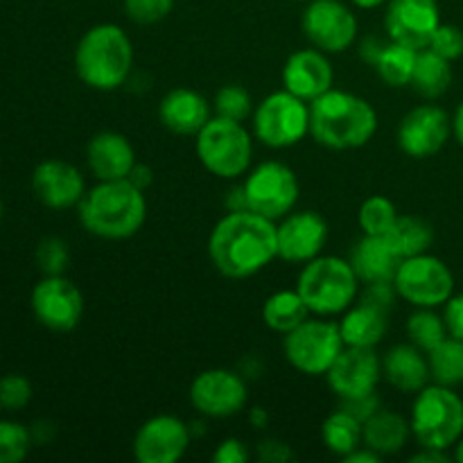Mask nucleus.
Wrapping results in <instances>:
<instances>
[{"label": "nucleus", "instance_id": "nucleus-1", "mask_svg": "<svg viewBox=\"0 0 463 463\" xmlns=\"http://www.w3.org/2000/svg\"><path fill=\"white\" fill-rule=\"evenodd\" d=\"M208 258L226 279H251L279 258L276 224L253 211H229L208 238Z\"/></svg>", "mask_w": 463, "mask_h": 463}, {"label": "nucleus", "instance_id": "nucleus-2", "mask_svg": "<svg viewBox=\"0 0 463 463\" xmlns=\"http://www.w3.org/2000/svg\"><path fill=\"white\" fill-rule=\"evenodd\" d=\"M77 208L86 233L102 240L131 238L147 220L145 193L129 179L99 181L95 188L86 190Z\"/></svg>", "mask_w": 463, "mask_h": 463}, {"label": "nucleus", "instance_id": "nucleus-3", "mask_svg": "<svg viewBox=\"0 0 463 463\" xmlns=\"http://www.w3.org/2000/svg\"><path fill=\"white\" fill-rule=\"evenodd\" d=\"M375 131L378 113L360 95L330 89L310 102V136L324 147H364Z\"/></svg>", "mask_w": 463, "mask_h": 463}, {"label": "nucleus", "instance_id": "nucleus-4", "mask_svg": "<svg viewBox=\"0 0 463 463\" xmlns=\"http://www.w3.org/2000/svg\"><path fill=\"white\" fill-rule=\"evenodd\" d=\"M134 66L129 34L116 23H99L81 34L75 48L77 77L89 89L116 90L127 84Z\"/></svg>", "mask_w": 463, "mask_h": 463}, {"label": "nucleus", "instance_id": "nucleus-5", "mask_svg": "<svg viewBox=\"0 0 463 463\" xmlns=\"http://www.w3.org/2000/svg\"><path fill=\"white\" fill-rule=\"evenodd\" d=\"M360 283L351 260L317 256L306 262L297 279V292L317 317L344 315L360 294Z\"/></svg>", "mask_w": 463, "mask_h": 463}, {"label": "nucleus", "instance_id": "nucleus-6", "mask_svg": "<svg viewBox=\"0 0 463 463\" xmlns=\"http://www.w3.org/2000/svg\"><path fill=\"white\" fill-rule=\"evenodd\" d=\"M411 434L420 448L450 450L463 437V401L446 384H428L411 405Z\"/></svg>", "mask_w": 463, "mask_h": 463}, {"label": "nucleus", "instance_id": "nucleus-7", "mask_svg": "<svg viewBox=\"0 0 463 463\" xmlns=\"http://www.w3.org/2000/svg\"><path fill=\"white\" fill-rule=\"evenodd\" d=\"M194 138L199 161L211 175L220 179H238L251 167L253 138L244 122L213 116Z\"/></svg>", "mask_w": 463, "mask_h": 463}, {"label": "nucleus", "instance_id": "nucleus-8", "mask_svg": "<svg viewBox=\"0 0 463 463\" xmlns=\"http://www.w3.org/2000/svg\"><path fill=\"white\" fill-rule=\"evenodd\" d=\"M253 136L271 149H288L310 134V102L289 90L267 95L253 109Z\"/></svg>", "mask_w": 463, "mask_h": 463}, {"label": "nucleus", "instance_id": "nucleus-9", "mask_svg": "<svg viewBox=\"0 0 463 463\" xmlns=\"http://www.w3.org/2000/svg\"><path fill=\"white\" fill-rule=\"evenodd\" d=\"M346 348L339 324L330 321L328 317L319 319H306L301 326L285 335L283 353L285 360L298 371L317 378L326 375L339 353Z\"/></svg>", "mask_w": 463, "mask_h": 463}, {"label": "nucleus", "instance_id": "nucleus-10", "mask_svg": "<svg viewBox=\"0 0 463 463\" xmlns=\"http://www.w3.org/2000/svg\"><path fill=\"white\" fill-rule=\"evenodd\" d=\"M393 288L402 301L414 307H439L446 306L455 294V276L441 258L432 253H419L401 260Z\"/></svg>", "mask_w": 463, "mask_h": 463}, {"label": "nucleus", "instance_id": "nucleus-11", "mask_svg": "<svg viewBox=\"0 0 463 463\" xmlns=\"http://www.w3.org/2000/svg\"><path fill=\"white\" fill-rule=\"evenodd\" d=\"M249 211L269 220H283L298 202V179L289 165L265 161L253 167L242 184Z\"/></svg>", "mask_w": 463, "mask_h": 463}, {"label": "nucleus", "instance_id": "nucleus-12", "mask_svg": "<svg viewBox=\"0 0 463 463\" xmlns=\"http://www.w3.org/2000/svg\"><path fill=\"white\" fill-rule=\"evenodd\" d=\"M306 39L326 54H337L357 41V16L342 0H310L301 18Z\"/></svg>", "mask_w": 463, "mask_h": 463}, {"label": "nucleus", "instance_id": "nucleus-13", "mask_svg": "<svg viewBox=\"0 0 463 463\" xmlns=\"http://www.w3.org/2000/svg\"><path fill=\"white\" fill-rule=\"evenodd\" d=\"M32 312L36 321L54 333H71L84 317V297L66 276H43L32 289Z\"/></svg>", "mask_w": 463, "mask_h": 463}, {"label": "nucleus", "instance_id": "nucleus-14", "mask_svg": "<svg viewBox=\"0 0 463 463\" xmlns=\"http://www.w3.org/2000/svg\"><path fill=\"white\" fill-rule=\"evenodd\" d=\"M247 383L235 371L208 369L190 384V405L208 419H231L247 407Z\"/></svg>", "mask_w": 463, "mask_h": 463}, {"label": "nucleus", "instance_id": "nucleus-15", "mask_svg": "<svg viewBox=\"0 0 463 463\" xmlns=\"http://www.w3.org/2000/svg\"><path fill=\"white\" fill-rule=\"evenodd\" d=\"M452 134V118L437 104L414 107L398 125V145L411 158H430L446 147Z\"/></svg>", "mask_w": 463, "mask_h": 463}, {"label": "nucleus", "instance_id": "nucleus-16", "mask_svg": "<svg viewBox=\"0 0 463 463\" xmlns=\"http://www.w3.org/2000/svg\"><path fill=\"white\" fill-rule=\"evenodd\" d=\"M439 25L441 9L437 0H387L384 30L392 41L423 50L430 45Z\"/></svg>", "mask_w": 463, "mask_h": 463}, {"label": "nucleus", "instance_id": "nucleus-17", "mask_svg": "<svg viewBox=\"0 0 463 463\" xmlns=\"http://www.w3.org/2000/svg\"><path fill=\"white\" fill-rule=\"evenodd\" d=\"M326 378L339 401L369 396V393H375L383 378V360L375 355L373 348L346 346L330 366Z\"/></svg>", "mask_w": 463, "mask_h": 463}, {"label": "nucleus", "instance_id": "nucleus-18", "mask_svg": "<svg viewBox=\"0 0 463 463\" xmlns=\"http://www.w3.org/2000/svg\"><path fill=\"white\" fill-rule=\"evenodd\" d=\"M190 428L172 414L145 420L134 437V457L138 463H176L190 446Z\"/></svg>", "mask_w": 463, "mask_h": 463}, {"label": "nucleus", "instance_id": "nucleus-19", "mask_svg": "<svg viewBox=\"0 0 463 463\" xmlns=\"http://www.w3.org/2000/svg\"><path fill=\"white\" fill-rule=\"evenodd\" d=\"M279 238V258L288 262H310L321 256L328 242V222L317 211L288 213L280 224H276Z\"/></svg>", "mask_w": 463, "mask_h": 463}, {"label": "nucleus", "instance_id": "nucleus-20", "mask_svg": "<svg viewBox=\"0 0 463 463\" xmlns=\"http://www.w3.org/2000/svg\"><path fill=\"white\" fill-rule=\"evenodd\" d=\"M32 188L39 202L52 211L80 206L86 194L84 175L61 158L41 161L32 172Z\"/></svg>", "mask_w": 463, "mask_h": 463}, {"label": "nucleus", "instance_id": "nucleus-21", "mask_svg": "<svg viewBox=\"0 0 463 463\" xmlns=\"http://www.w3.org/2000/svg\"><path fill=\"white\" fill-rule=\"evenodd\" d=\"M333 63H330L328 54L319 48L297 50V52L289 54L283 66L285 90L306 99V102H312L326 90L333 89Z\"/></svg>", "mask_w": 463, "mask_h": 463}, {"label": "nucleus", "instance_id": "nucleus-22", "mask_svg": "<svg viewBox=\"0 0 463 463\" xmlns=\"http://www.w3.org/2000/svg\"><path fill=\"white\" fill-rule=\"evenodd\" d=\"M86 163L98 181L127 179L136 165V152L127 136L118 131H99L89 140Z\"/></svg>", "mask_w": 463, "mask_h": 463}, {"label": "nucleus", "instance_id": "nucleus-23", "mask_svg": "<svg viewBox=\"0 0 463 463\" xmlns=\"http://www.w3.org/2000/svg\"><path fill=\"white\" fill-rule=\"evenodd\" d=\"M163 127L179 136H197L211 120V102L193 89H172L158 104Z\"/></svg>", "mask_w": 463, "mask_h": 463}, {"label": "nucleus", "instance_id": "nucleus-24", "mask_svg": "<svg viewBox=\"0 0 463 463\" xmlns=\"http://www.w3.org/2000/svg\"><path fill=\"white\" fill-rule=\"evenodd\" d=\"M425 355L428 353H423L411 342L392 346L383 357V375L398 392L419 393L432 380L430 362Z\"/></svg>", "mask_w": 463, "mask_h": 463}, {"label": "nucleus", "instance_id": "nucleus-25", "mask_svg": "<svg viewBox=\"0 0 463 463\" xmlns=\"http://www.w3.org/2000/svg\"><path fill=\"white\" fill-rule=\"evenodd\" d=\"M339 330L346 346L375 348L389 330V307L362 297L360 303L344 312Z\"/></svg>", "mask_w": 463, "mask_h": 463}, {"label": "nucleus", "instance_id": "nucleus-26", "mask_svg": "<svg viewBox=\"0 0 463 463\" xmlns=\"http://www.w3.org/2000/svg\"><path fill=\"white\" fill-rule=\"evenodd\" d=\"M351 265L362 283H384L393 280L401 256L393 251L387 235H364L351 251Z\"/></svg>", "mask_w": 463, "mask_h": 463}, {"label": "nucleus", "instance_id": "nucleus-27", "mask_svg": "<svg viewBox=\"0 0 463 463\" xmlns=\"http://www.w3.org/2000/svg\"><path fill=\"white\" fill-rule=\"evenodd\" d=\"M411 434L410 420L393 411L378 410L369 420H364V446L378 452L380 457H389L401 452L407 446Z\"/></svg>", "mask_w": 463, "mask_h": 463}, {"label": "nucleus", "instance_id": "nucleus-28", "mask_svg": "<svg viewBox=\"0 0 463 463\" xmlns=\"http://www.w3.org/2000/svg\"><path fill=\"white\" fill-rule=\"evenodd\" d=\"M452 61L437 54L434 50H419L416 57L414 75H411L410 86L425 99H439L448 93L452 86Z\"/></svg>", "mask_w": 463, "mask_h": 463}, {"label": "nucleus", "instance_id": "nucleus-29", "mask_svg": "<svg viewBox=\"0 0 463 463\" xmlns=\"http://www.w3.org/2000/svg\"><path fill=\"white\" fill-rule=\"evenodd\" d=\"M310 307L306 306V301H303L297 289L274 292L271 297H267L265 306H262V321H265V326L280 335H288L289 330H294L303 321L310 319Z\"/></svg>", "mask_w": 463, "mask_h": 463}, {"label": "nucleus", "instance_id": "nucleus-30", "mask_svg": "<svg viewBox=\"0 0 463 463\" xmlns=\"http://www.w3.org/2000/svg\"><path fill=\"white\" fill-rule=\"evenodd\" d=\"M321 439H324V446L333 455L344 459L364 443V423L357 416H353L351 411L339 407L321 425Z\"/></svg>", "mask_w": 463, "mask_h": 463}, {"label": "nucleus", "instance_id": "nucleus-31", "mask_svg": "<svg viewBox=\"0 0 463 463\" xmlns=\"http://www.w3.org/2000/svg\"><path fill=\"white\" fill-rule=\"evenodd\" d=\"M387 240L401 260H405V258L430 251L434 242V226L423 217L398 215V220L389 229Z\"/></svg>", "mask_w": 463, "mask_h": 463}, {"label": "nucleus", "instance_id": "nucleus-32", "mask_svg": "<svg viewBox=\"0 0 463 463\" xmlns=\"http://www.w3.org/2000/svg\"><path fill=\"white\" fill-rule=\"evenodd\" d=\"M416 57H419V50L389 39L373 66L384 84L401 89V86H410L411 75H414Z\"/></svg>", "mask_w": 463, "mask_h": 463}, {"label": "nucleus", "instance_id": "nucleus-33", "mask_svg": "<svg viewBox=\"0 0 463 463\" xmlns=\"http://www.w3.org/2000/svg\"><path fill=\"white\" fill-rule=\"evenodd\" d=\"M430 373L437 384L457 387L463 383V339L448 335L437 348L428 353Z\"/></svg>", "mask_w": 463, "mask_h": 463}, {"label": "nucleus", "instance_id": "nucleus-34", "mask_svg": "<svg viewBox=\"0 0 463 463\" xmlns=\"http://www.w3.org/2000/svg\"><path fill=\"white\" fill-rule=\"evenodd\" d=\"M407 337L414 346H419L423 353H430L432 348H437L443 339L448 337V326L443 317H439L437 312H432V307H419V312L407 319L405 324Z\"/></svg>", "mask_w": 463, "mask_h": 463}, {"label": "nucleus", "instance_id": "nucleus-35", "mask_svg": "<svg viewBox=\"0 0 463 463\" xmlns=\"http://www.w3.org/2000/svg\"><path fill=\"white\" fill-rule=\"evenodd\" d=\"M398 220L396 203L384 194H373L366 199L357 213V222L364 235H387L393 222Z\"/></svg>", "mask_w": 463, "mask_h": 463}, {"label": "nucleus", "instance_id": "nucleus-36", "mask_svg": "<svg viewBox=\"0 0 463 463\" xmlns=\"http://www.w3.org/2000/svg\"><path fill=\"white\" fill-rule=\"evenodd\" d=\"M215 116L229 118V120L244 122L247 118L253 116V98L244 86L240 84H226L217 90L215 95Z\"/></svg>", "mask_w": 463, "mask_h": 463}, {"label": "nucleus", "instance_id": "nucleus-37", "mask_svg": "<svg viewBox=\"0 0 463 463\" xmlns=\"http://www.w3.org/2000/svg\"><path fill=\"white\" fill-rule=\"evenodd\" d=\"M34 443L32 432L16 420H0V463H21Z\"/></svg>", "mask_w": 463, "mask_h": 463}, {"label": "nucleus", "instance_id": "nucleus-38", "mask_svg": "<svg viewBox=\"0 0 463 463\" xmlns=\"http://www.w3.org/2000/svg\"><path fill=\"white\" fill-rule=\"evenodd\" d=\"M71 262V251L68 244L57 235L43 238L36 247V265L43 271V276H61Z\"/></svg>", "mask_w": 463, "mask_h": 463}, {"label": "nucleus", "instance_id": "nucleus-39", "mask_svg": "<svg viewBox=\"0 0 463 463\" xmlns=\"http://www.w3.org/2000/svg\"><path fill=\"white\" fill-rule=\"evenodd\" d=\"M32 384L30 380L18 373H9L0 378V407L7 411H21L30 405Z\"/></svg>", "mask_w": 463, "mask_h": 463}, {"label": "nucleus", "instance_id": "nucleus-40", "mask_svg": "<svg viewBox=\"0 0 463 463\" xmlns=\"http://www.w3.org/2000/svg\"><path fill=\"white\" fill-rule=\"evenodd\" d=\"M127 16L138 25H154L167 18L175 9V0H122Z\"/></svg>", "mask_w": 463, "mask_h": 463}, {"label": "nucleus", "instance_id": "nucleus-41", "mask_svg": "<svg viewBox=\"0 0 463 463\" xmlns=\"http://www.w3.org/2000/svg\"><path fill=\"white\" fill-rule=\"evenodd\" d=\"M430 50H434L437 54L446 57L448 61H455V59L463 57V32L457 25H441L434 32L432 41L428 45Z\"/></svg>", "mask_w": 463, "mask_h": 463}, {"label": "nucleus", "instance_id": "nucleus-42", "mask_svg": "<svg viewBox=\"0 0 463 463\" xmlns=\"http://www.w3.org/2000/svg\"><path fill=\"white\" fill-rule=\"evenodd\" d=\"M249 459H251V450L247 448V443L235 437L224 439L217 446V450L213 452V461L217 463H244Z\"/></svg>", "mask_w": 463, "mask_h": 463}, {"label": "nucleus", "instance_id": "nucleus-43", "mask_svg": "<svg viewBox=\"0 0 463 463\" xmlns=\"http://www.w3.org/2000/svg\"><path fill=\"white\" fill-rule=\"evenodd\" d=\"M258 459L262 463H288L294 459V452L288 443L279 441V439H267L258 446Z\"/></svg>", "mask_w": 463, "mask_h": 463}, {"label": "nucleus", "instance_id": "nucleus-44", "mask_svg": "<svg viewBox=\"0 0 463 463\" xmlns=\"http://www.w3.org/2000/svg\"><path fill=\"white\" fill-rule=\"evenodd\" d=\"M443 319H446L448 333L452 337L463 339V294H452L450 301L446 303V312H443Z\"/></svg>", "mask_w": 463, "mask_h": 463}, {"label": "nucleus", "instance_id": "nucleus-45", "mask_svg": "<svg viewBox=\"0 0 463 463\" xmlns=\"http://www.w3.org/2000/svg\"><path fill=\"white\" fill-rule=\"evenodd\" d=\"M342 407L364 423L380 410V398L375 393H369V396L353 398V401H342Z\"/></svg>", "mask_w": 463, "mask_h": 463}, {"label": "nucleus", "instance_id": "nucleus-46", "mask_svg": "<svg viewBox=\"0 0 463 463\" xmlns=\"http://www.w3.org/2000/svg\"><path fill=\"white\" fill-rule=\"evenodd\" d=\"M127 179H129L131 184L136 185V188H140L145 193V190L152 185L154 172H152V167H149V165H140V163H136L134 170L129 172V176H127Z\"/></svg>", "mask_w": 463, "mask_h": 463}, {"label": "nucleus", "instance_id": "nucleus-47", "mask_svg": "<svg viewBox=\"0 0 463 463\" xmlns=\"http://www.w3.org/2000/svg\"><path fill=\"white\" fill-rule=\"evenodd\" d=\"M384 45H387V41H380L375 39V36H369V39L362 41V57H364L369 63H375V59L380 57Z\"/></svg>", "mask_w": 463, "mask_h": 463}, {"label": "nucleus", "instance_id": "nucleus-48", "mask_svg": "<svg viewBox=\"0 0 463 463\" xmlns=\"http://www.w3.org/2000/svg\"><path fill=\"white\" fill-rule=\"evenodd\" d=\"M411 463H446L450 461V457L446 455V450H434V448H423L419 455H411Z\"/></svg>", "mask_w": 463, "mask_h": 463}, {"label": "nucleus", "instance_id": "nucleus-49", "mask_svg": "<svg viewBox=\"0 0 463 463\" xmlns=\"http://www.w3.org/2000/svg\"><path fill=\"white\" fill-rule=\"evenodd\" d=\"M344 461H346V463H380V461H383V457H380L378 452L371 450V448L360 446L357 450H353L351 455L344 457Z\"/></svg>", "mask_w": 463, "mask_h": 463}, {"label": "nucleus", "instance_id": "nucleus-50", "mask_svg": "<svg viewBox=\"0 0 463 463\" xmlns=\"http://www.w3.org/2000/svg\"><path fill=\"white\" fill-rule=\"evenodd\" d=\"M226 211H249L247 197H244L242 185L229 190V194H226Z\"/></svg>", "mask_w": 463, "mask_h": 463}, {"label": "nucleus", "instance_id": "nucleus-51", "mask_svg": "<svg viewBox=\"0 0 463 463\" xmlns=\"http://www.w3.org/2000/svg\"><path fill=\"white\" fill-rule=\"evenodd\" d=\"M452 134H455L457 143L463 147V102L457 107L455 118H452Z\"/></svg>", "mask_w": 463, "mask_h": 463}, {"label": "nucleus", "instance_id": "nucleus-52", "mask_svg": "<svg viewBox=\"0 0 463 463\" xmlns=\"http://www.w3.org/2000/svg\"><path fill=\"white\" fill-rule=\"evenodd\" d=\"M351 3L360 9H375L387 3V0H351Z\"/></svg>", "mask_w": 463, "mask_h": 463}, {"label": "nucleus", "instance_id": "nucleus-53", "mask_svg": "<svg viewBox=\"0 0 463 463\" xmlns=\"http://www.w3.org/2000/svg\"><path fill=\"white\" fill-rule=\"evenodd\" d=\"M251 420L258 425V428H262V425L267 423V414L260 410V407H256V410H251Z\"/></svg>", "mask_w": 463, "mask_h": 463}, {"label": "nucleus", "instance_id": "nucleus-54", "mask_svg": "<svg viewBox=\"0 0 463 463\" xmlns=\"http://www.w3.org/2000/svg\"><path fill=\"white\" fill-rule=\"evenodd\" d=\"M457 450H455V459L459 461V463H463V437L459 439V441H457Z\"/></svg>", "mask_w": 463, "mask_h": 463}, {"label": "nucleus", "instance_id": "nucleus-55", "mask_svg": "<svg viewBox=\"0 0 463 463\" xmlns=\"http://www.w3.org/2000/svg\"><path fill=\"white\" fill-rule=\"evenodd\" d=\"M0 222H3V202H0Z\"/></svg>", "mask_w": 463, "mask_h": 463}]
</instances>
